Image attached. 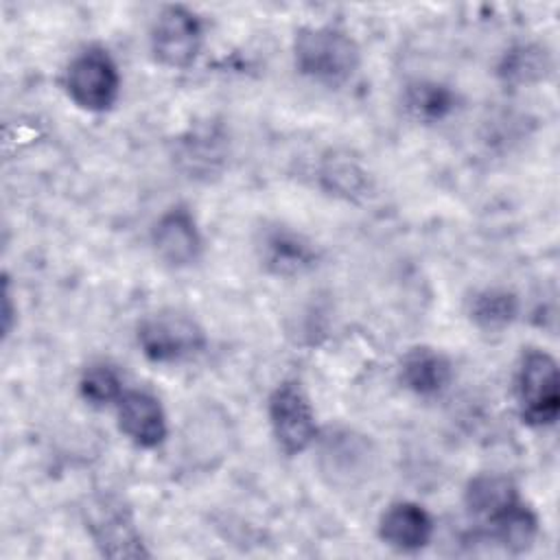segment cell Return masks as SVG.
<instances>
[{"label":"cell","instance_id":"obj_1","mask_svg":"<svg viewBox=\"0 0 560 560\" xmlns=\"http://www.w3.org/2000/svg\"><path fill=\"white\" fill-rule=\"evenodd\" d=\"M295 68L324 85L337 88L361 66L359 44L337 26H302L293 39Z\"/></svg>","mask_w":560,"mask_h":560},{"label":"cell","instance_id":"obj_2","mask_svg":"<svg viewBox=\"0 0 560 560\" xmlns=\"http://www.w3.org/2000/svg\"><path fill=\"white\" fill-rule=\"evenodd\" d=\"M516 402L523 422L553 424L560 413V374L556 359L545 350H527L516 370Z\"/></svg>","mask_w":560,"mask_h":560},{"label":"cell","instance_id":"obj_3","mask_svg":"<svg viewBox=\"0 0 560 560\" xmlns=\"http://www.w3.org/2000/svg\"><path fill=\"white\" fill-rule=\"evenodd\" d=\"M138 346L153 363H177L206 348L203 328L186 313L158 311L138 324Z\"/></svg>","mask_w":560,"mask_h":560},{"label":"cell","instance_id":"obj_4","mask_svg":"<svg viewBox=\"0 0 560 560\" xmlns=\"http://www.w3.org/2000/svg\"><path fill=\"white\" fill-rule=\"evenodd\" d=\"M63 88L77 107L85 112H105L118 98L120 74L105 48L90 46L68 63Z\"/></svg>","mask_w":560,"mask_h":560},{"label":"cell","instance_id":"obj_5","mask_svg":"<svg viewBox=\"0 0 560 560\" xmlns=\"http://www.w3.org/2000/svg\"><path fill=\"white\" fill-rule=\"evenodd\" d=\"M269 424L287 455L304 453L317 440L315 411L295 381H282L269 396Z\"/></svg>","mask_w":560,"mask_h":560},{"label":"cell","instance_id":"obj_6","mask_svg":"<svg viewBox=\"0 0 560 560\" xmlns=\"http://www.w3.org/2000/svg\"><path fill=\"white\" fill-rule=\"evenodd\" d=\"M85 527L107 558H144L149 556L140 532L136 529L129 508L116 497H98L85 510Z\"/></svg>","mask_w":560,"mask_h":560},{"label":"cell","instance_id":"obj_7","mask_svg":"<svg viewBox=\"0 0 560 560\" xmlns=\"http://www.w3.org/2000/svg\"><path fill=\"white\" fill-rule=\"evenodd\" d=\"M151 52L155 61L166 68H188L199 55L203 31L199 18L182 7L168 4L164 7L151 26Z\"/></svg>","mask_w":560,"mask_h":560},{"label":"cell","instance_id":"obj_8","mask_svg":"<svg viewBox=\"0 0 560 560\" xmlns=\"http://www.w3.org/2000/svg\"><path fill=\"white\" fill-rule=\"evenodd\" d=\"M258 258L269 273L293 278L311 271L317 265L319 254L304 234L284 225H273L260 234Z\"/></svg>","mask_w":560,"mask_h":560},{"label":"cell","instance_id":"obj_9","mask_svg":"<svg viewBox=\"0 0 560 560\" xmlns=\"http://www.w3.org/2000/svg\"><path fill=\"white\" fill-rule=\"evenodd\" d=\"M151 243L158 258L171 267H188L201 254L197 221L184 206H173L155 221Z\"/></svg>","mask_w":560,"mask_h":560},{"label":"cell","instance_id":"obj_10","mask_svg":"<svg viewBox=\"0 0 560 560\" xmlns=\"http://www.w3.org/2000/svg\"><path fill=\"white\" fill-rule=\"evenodd\" d=\"M228 155V140L219 125L201 122L190 127L175 147L179 168L192 179H210L219 175Z\"/></svg>","mask_w":560,"mask_h":560},{"label":"cell","instance_id":"obj_11","mask_svg":"<svg viewBox=\"0 0 560 560\" xmlns=\"http://www.w3.org/2000/svg\"><path fill=\"white\" fill-rule=\"evenodd\" d=\"M118 429L140 448H155L166 438V416L160 400L142 389H131L120 396Z\"/></svg>","mask_w":560,"mask_h":560},{"label":"cell","instance_id":"obj_12","mask_svg":"<svg viewBox=\"0 0 560 560\" xmlns=\"http://www.w3.org/2000/svg\"><path fill=\"white\" fill-rule=\"evenodd\" d=\"M381 540L400 553H413L429 545L433 521L429 512L411 501H396L378 518Z\"/></svg>","mask_w":560,"mask_h":560},{"label":"cell","instance_id":"obj_13","mask_svg":"<svg viewBox=\"0 0 560 560\" xmlns=\"http://www.w3.org/2000/svg\"><path fill=\"white\" fill-rule=\"evenodd\" d=\"M453 378L448 357L431 346H416L400 359V383L416 396H438Z\"/></svg>","mask_w":560,"mask_h":560},{"label":"cell","instance_id":"obj_14","mask_svg":"<svg viewBox=\"0 0 560 560\" xmlns=\"http://www.w3.org/2000/svg\"><path fill=\"white\" fill-rule=\"evenodd\" d=\"M319 466L332 481L359 479L370 468V442L352 431H335L322 442Z\"/></svg>","mask_w":560,"mask_h":560},{"label":"cell","instance_id":"obj_15","mask_svg":"<svg viewBox=\"0 0 560 560\" xmlns=\"http://www.w3.org/2000/svg\"><path fill=\"white\" fill-rule=\"evenodd\" d=\"M516 503H521V497L514 481L499 472H479L466 483L464 490L466 510L486 525L494 523Z\"/></svg>","mask_w":560,"mask_h":560},{"label":"cell","instance_id":"obj_16","mask_svg":"<svg viewBox=\"0 0 560 560\" xmlns=\"http://www.w3.org/2000/svg\"><path fill=\"white\" fill-rule=\"evenodd\" d=\"M553 70L551 55L540 44H516L503 52L497 74L508 85H532L545 81Z\"/></svg>","mask_w":560,"mask_h":560},{"label":"cell","instance_id":"obj_17","mask_svg":"<svg viewBox=\"0 0 560 560\" xmlns=\"http://www.w3.org/2000/svg\"><path fill=\"white\" fill-rule=\"evenodd\" d=\"M407 114L420 122H440L457 107L455 92L440 81H411L402 92Z\"/></svg>","mask_w":560,"mask_h":560},{"label":"cell","instance_id":"obj_18","mask_svg":"<svg viewBox=\"0 0 560 560\" xmlns=\"http://www.w3.org/2000/svg\"><path fill=\"white\" fill-rule=\"evenodd\" d=\"M470 322L483 332L505 330L518 315L516 293L503 287H488L477 291L468 304Z\"/></svg>","mask_w":560,"mask_h":560},{"label":"cell","instance_id":"obj_19","mask_svg":"<svg viewBox=\"0 0 560 560\" xmlns=\"http://www.w3.org/2000/svg\"><path fill=\"white\" fill-rule=\"evenodd\" d=\"M538 536L536 514L521 501L510 512L490 523V540L510 553H525Z\"/></svg>","mask_w":560,"mask_h":560},{"label":"cell","instance_id":"obj_20","mask_svg":"<svg viewBox=\"0 0 560 560\" xmlns=\"http://www.w3.org/2000/svg\"><path fill=\"white\" fill-rule=\"evenodd\" d=\"M319 179L326 190L343 199H357L368 192L370 179L368 173L348 155H330L324 158Z\"/></svg>","mask_w":560,"mask_h":560},{"label":"cell","instance_id":"obj_21","mask_svg":"<svg viewBox=\"0 0 560 560\" xmlns=\"http://www.w3.org/2000/svg\"><path fill=\"white\" fill-rule=\"evenodd\" d=\"M79 392L83 400H88L92 407H105V405L118 402L120 396L125 394L118 372L107 363L88 365L79 378Z\"/></svg>","mask_w":560,"mask_h":560},{"label":"cell","instance_id":"obj_22","mask_svg":"<svg viewBox=\"0 0 560 560\" xmlns=\"http://www.w3.org/2000/svg\"><path fill=\"white\" fill-rule=\"evenodd\" d=\"M11 317H13V311H11V295H9V289H4V311H2L4 335H9V330H11Z\"/></svg>","mask_w":560,"mask_h":560}]
</instances>
